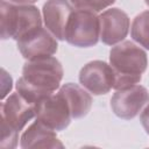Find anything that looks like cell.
Listing matches in <instances>:
<instances>
[{
  "mask_svg": "<svg viewBox=\"0 0 149 149\" xmlns=\"http://www.w3.org/2000/svg\"><path fill=\"white\" fill-rule=\"evenodd\" d=\"M35 116V105L29 102L17 91L9 94L1 102V119L17 132H21Z\"/></svg>",
  "mask_w": 149,
  "mask_h": 149,
  "instance_id": "obj_10",
  "label": "cell"
},
{
  "mask_svg": "<svg viewBox=\"0 0 149 149\" xmlns=\"http://www.w3.org/2000/svg\"><path fill=\"white\" fill-rule=\"evenodd\" d=\"M12 3H16V5H31L34 2H36L37 0H8Z\"/></svg>",
  "mask_w": 149,
  "mask_h": 149,
  "instance_id": "obj_19",
  "label": "cell"
},
{
  "mask_svg": "<svg viewBox=\"0 0 149 149\" xmlns=\"http://www.w3.org/2000/svg\"><path fill=\"white\" fill-rule=\"evenodd\" d=\"M65 41L78 48H90L100 38V20L97 13L85 9H74L66 23Z\"/></svg>",
  "mask_w": 149,
  "mask_h": 149,
  "instance_id": "obj_4",
  "label": "cell"
},
{
  "mask_svg": "<svg viewBox=\"0 0 149 149\" xmlns=\"http://www.w3.org/2000/svg\"><path fill=\"white\" fill-rule=\"evenodd\" d=\"M130 36L141 47L149 50V10L135 16L130 27Z\"/></svg>",
  "mask_w": 149,
  "mask_h": 149,
  "instance_id": "obj_14",
  "label": "cell"
},
{
  "mask_svg": "<svg viewBox=\"0 0 149 149\" xmlns=\"http://www.w3.org/2000/svg\"><path fill=\"white\" fill-rule=\"evenodd\" d=\"M149 101V92L142 85H133L116 90L111 98V108L114 114L123 120L134 119Z\"/></svg>",
  "mask_w": 149,
  "mask_h": 149,
  "instance_id": "obj_7",
  "label": "cell"
},
{
  "mask_svg": "<svg viewBox=\"0 0 149 149\" xmlns=\"http://www.w3.org/2000/svg\"><path fill=\"white\" fill-rule=\"evenodd\" d=\"M100 40L106 45H115L125 40L130 28V20L126 12L113 7L99 15Z\"/></svg>",
  "mask_w": 149,
  "mask_h": 149,
  "instance_id": "obj_9",
  "label": "cell"
},
{
  "mask_svg": "<svg viewBox=\"0 0 149 149\" xmlns=\"http://www.w3.org/2000/svg\"><path fill=\"white\" fill-rule=\"evenodd\" d=\"M140 121H141V125L144 128L146 133L149 135V101L147 102L146 107L143 108V111L140 114Z\"/></svg>",
  "mask_w": 149,
  "mask_h": 149,
  "instance_id": "obj_18",
  "label": "cell"
},
{
  "mask_svg": "<svg viewBox=\"0 0 149 149\" xmlns=\"http://www.w3.org/2000/svg\"><path fill=\"white\" fill-rule=\"evenodd\" d=\"M109 64L115 73V90H122L141 81L148 66L147 52L133 43L123 41L109 51Z\"/></svg>",
  "mask_w": 149,
  "mask_h": 149,
  "instance_id": "obj_2",
  "label": "cell"
},
{
  "mask_svg": "<svg viewBox=\"0 0 149 149\" xmlns=\"http://www.w3.org/2000/svg\"><path fill=\"white\" fill-rule=\"evenodd\" d=\"M1 81H2V93H1V99H5L6 95L8 94V92L12 90L13 87V79L12 77L7 73V71L5 69H1Z\"/></svg>",
  "mask_w": 149,
  "mask_h": 149,
  "instance_id": "obj_17",
  "label": "cell"
},
{
  "mask_svg": "<svg viewBox=\"0 0 149 149\" xmlns=\"http://www.w3.org/2000/svg\"><path fill=\"white\" fill-rule=\"evenodd\" d=\"M73 10L71 2L68 0H47L43 5L42 14L44 26L57 40H65V27Z\"/></svg>",
  "mask_w": 149,
  "mask_h": 149,
  "instance_id": "obj_11",
  "label": "cell"
},
{
  "mask_svg": "<svg viewBox=\"0 0 149 149\" xmlns=\"http://www.w3.org/2000/svg\"><path fill=\"white\" fill-rule=\"evenodd\" d=\"M144 2H146V5L149 7V0H144Z\"/></svg>",
  "mask_w": 149,
  "mask_h": 149,
  "instance_id": "obj_20",
  "label": "cell"
},
{
  "mask_svg": "<svg viewBox=\"0 0 149 149\" xmlns=\"http://www.w3.org/2000/svg\"><path fill=\"white\" fill-rule=\"evenodd\" d=\"M1 38L17 41L26 34L42 27V17L34 5H16L6 0L0 1Z\"/></svg>",
  "mask_w": 149,
  "mask_h": 149,
  "instance_id": "obj_3",
  "label": "cell"
},
{
  "mask_svg": "<svg viewBox=\"0 0 149 149\" xmlns=\"http://www.w3.org/2000/svg\"><path fill=\"white\" fill-rule=\"evenodd\" d=\"M35 112L37 120L56 132L64 130L72 119L69 102L61 91L40 100L35 106Z\"/></svg>",
  "mask_w": 149,
  "mask_h": 149,
  "instance_id": "obj_5",
  "label": "cell"
},
{
  "mask_svg": "<svg viewBox=\"0 0 149 149\" xmlns=\"http://www.w3.org/2000/svg\"><path fill=\"white\" fill-rule=\"evenodd\" d=\"M17 49L23 58L27 61L52 56L57 52V38L47 29L37 28L16 41Z\"/></svg>",
  "mask_w": 149,
  "mask_h": 149,
  "instance_id": "obj_8",
  "label": "cell"
},
{
  "mask_svg": "<svg viewBox=\"0 0 149 149\" xmlns=\"http://www.w3.org/2000/svg\"><path fill=\"white\" fill-rule=\"evenodd\" d=\"M79 83L94 95L108 93L115 83V73L111 64L104 61H91L79 71Z\"/></svg>",
  "mask_w": 149,
  "mask_h": 149,
  "instance_id": "obj_6",
  "label": "cell"
},
{
  "mask_svg": "<svg viewBox=\"0 0 149 149\" xmlns=\"http://www.w3.org/2000/svg\"><path fill=\"white\" fill-rule=\"evenodd\" d=\"M64 70L52 56L30 59L22 68V76L16 81V91L29 102L36 104L59 88Z\"/></svg>",
  "mask_w": 149,
  "mask_h": 149,
  "instance_id": "obj_1",
  "label": "cell"
},
{
  "mask_svg": "<svg viewBox=\"0 0 149 149\" xmlns=\"http://www.w3.org/2000/svg\"><path fill=\"white\" fill-rule=\"evenodd\" d=\"M70 2L77 9H85L99 13L102 9L113 5L115 0H70Z\"/></svg>",
  "mask_w": 149,
  "mask_h": 149,
  "instance_id": "obj_15",
  "label": "cell"
},
{
  "mask_svg": "<svg viewBox=\"0 0 149 149\" xmlns=\"http://www.w3.org/2000/svg\"><path fill=\"white\" fill-rule=\"evenodd\" d=\"M59 91L66 98L72 119H80L87 115L92 107V97L88 91L74 83H66L59 87Z\"/></svg>",
  "mask_w": 149,
  "mask_h": 149,
  "instance_id": "obj_13",
  "label": "cell"
},
{
  "mask_svg": "<svg viewBox=\"0 0 149 149\" xmlns=\"http://www.w3.org/2000/svg\"><path fill=\"white\" fill-rule=\"evenodd\" d=\"M20 147L29 148H64V144L58 140L56 130L51 129L40 120H35L21 135Z\"/></svg>",
  "mask_w": 149,
  "mask_h": 149,
  "instance_id": "obj_12",
  "label": "cell"
},
{
  "mask_svg": "<svg viewBox=\"0 0 149 149\" xmlns=\"http://www.w3.org/2000/svg\"><path fill=\"white\" fill-rule=\"evenodd\" d=\"M19 133L13 127H10L5 120L1 119V141L0 147L6 149H13L17 146Z\"/></svg>",
  "mask_w": 149,
  "mask_h": 149,
  "instance_id": "obj_16",
  "label": "cell"
}]
</instances>
